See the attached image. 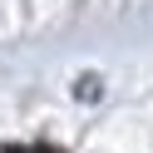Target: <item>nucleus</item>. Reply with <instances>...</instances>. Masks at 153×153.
<instances>
[{
    "instance_id": "1",
    "label": "nucleus",
    "mask_w": 153,
    "mask_h": 153,
    "mask_svg": "<svg viewBox=\"0 0 153 153\" xmlns=\"http://www.w3.org/2000/svg\"><path fill=\"white\" fill-rule=\"evenodd\" d=\"M0 153H30V148H20V143H10V148H0Z\"/></svg>"
}]
</instances>
